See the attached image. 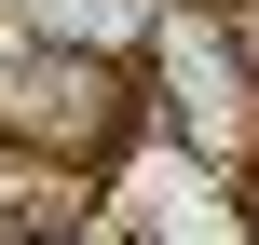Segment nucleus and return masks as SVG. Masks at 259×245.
Returning <instances> with one entry per match:
<instances>
[{
  "mask_svg": "<svg viewBox=\"0 0 259 245\" xmlns=\"http://www.w3.org/2000/svg\"><path fill=\"white\" fill-rule=\"evenodd\" d=\"M137 245H259L219 205V164H178V205H137Z\"/></svg>",
  "mask_w": 259,
  "mask_h": 245,
  "instance_id": "7ed1b4c3",
  "label": "nucleus"
},
{
  "mask_svg": "<svg viewBox=\"0 0 259 245\" xmlns=\"http://www.w3.org/2000/svg\"><path fill=\"white\" fill-rule=\"evenodd\" d=\"M164 109H178V150L191 164H232L259 136V55H246V27L232 14H164Z\"/></svg>",
  "mask_w": 259,
  "mask_h": 245,
  "instance_id": "f03ea898",
  "label": "nucleus"
},
{
  "mask_svg": "<svg viewBox=\"0 0 259 245\" xmlns=\"http://www.w3.org/2000/svg\"><path fill=\"white\" fill-rule=\"evenodd\" d=\"M0 136L41 150V164H68V177H96V164L137 136V82H123L109 55H55V41H27V55H0Z\"/></svg>",
  "mask_w": 259,
  "mask_h": 245,
  "instance_id": "f257e3e1",
  "label": "nucleus"
},
{
  "mask_svg": "<svg viewBox=\"0 0 259 245\" xmlns=\"http://www.w3.org/2000/svg\"><path fill=\"white\" fill-rule=\"evenodd\" d=\"M27 245H68V232H27Z\"/></svg>",
  "mask_w": 259,
  "mask_h": 245,
  "instance_id": "20e7f679",
  "label": "nucleus"
}]
</instances>
